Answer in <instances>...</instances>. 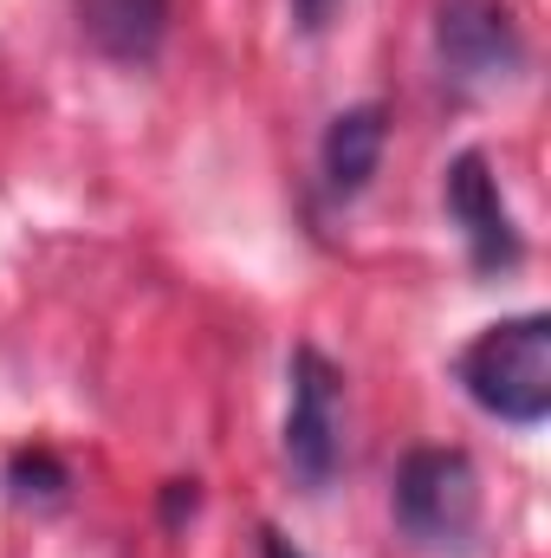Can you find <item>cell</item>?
Instances as JSON below:
<instances>
[{"label": "cell", "mask_w": 551, "mask_h": 558, "mask_svg": "<svg viewBox=\"0 0 551 558\" xmlns=\"http://www.w3.org/2000/svg\"><path fill=\"white\" fill-rule=\"evenodd\" d=\"M461 384L487 416L532 428L551 416V318L546 312H519L487 325L467 351H461Z\"/></svg>", "instance_id": "cell-1"}, {"label": "cell", "mask_w": 551, "mask_h": 558, "mask_svg": "<svg viewBox=\"0 0 551 558\" xmlns=\"http://www.w3.org/2000/svg\"><path fill=\"white\" fill-rule=\"evenodd\" d=\"M396 526L421 553H467L480 533V474L461 448H415L396 474Z\"/></svg>", "instance_id": "cell-2"}, {"label": "cell", "mask_w": 551, "mask_h": 558, "mask_svg": "<svg viewBox=\"0 0 551 558\" xmlns=\"http://www.w3.org/2000/svg\"><path fill=\"white\" fill-rule=\"evenodd\" d=\"M292 403H285V461L305 487H331L344 461V377L325 351H292Z\"/></svg>", "instance_id": "cell-3"}, {"label": "cell", "mask_w": 551, "mask_h": 558, "mask_svg": "<svg viewBox=\"0 0 551 558\" xmlns=\"http://www.w3.org/2000/svg\"><path fill=\"white\" fill-rule=\"evenodd\" d=\"M434 52H441V72L461 92L513 85L519 65H526L519 20L500 0H441V13H434Z\"/></svg>", "instance_id": "cell-4"}, {"label": "cell", "mask_w": 551, "mask_h": 558, "mask_svg": "<svg viewBox=\"0 0 551 558\" xmlns=\"http://www.w3.org/2000/svg\"><path fill=\"white\" fill-rule=\"evenodd\" d=\"M441 195H448V215H454V228H461V241H467V260H474L480 274L519 267L526 247H519L513 208H506V195H500V175H493V162H487L480 149H461V156L448 162Z\"/></svg>", "instance_id": "cell-5"}, {"label": "cell", "mask_w": 551, "mask_h": 558, "mask_svg": "<svg viewBox=\"0 0 551 558\" xmlns=\"http://www.w3.org/2000/svg\"><path fill=\"white\" fill-rule=\"evenodd\" d=\"M383 143H390V111H383V105H351V111H338L331 131H325V143H318L325 189H331L338 202L364 195L370 175H377V162H383Z\"/></svg>", "instance_id": "cell-6"}, {"label": "cell", "mask_w": 551, "mask_h": 558, "mask_svg": "<svg viewBox=\"0 0 551 558\" xmlns=\"http://www.w3.org/2000/svg\"><path fill=\"white\" fill-rule=\"evenodd\" d=\"M78 33L105 59L143 65V59H156V46L169 33V0H78Z\"/></svg>", "instance_id": "cell-7"}, {"label": "cell", "mask_w": 551, "mask_h": 558, "mask_svg": "<svg viewBox=\"0 0 551 558\" xmlns=\"http://www.w3.org/2000/svg\"><path fill=\"white\" fill-rule=\"evenodd\" d=\"M7 481H13V494H59L65 487V468L52 454H13Z\"/></svg>", "instance_id": "cell-8"}, {"label": "cell", "mask_w": 551, "mask_h": 558, "mask_svg": "<svg viewBox=\"0 0 551 558\" xmlns=\"http://www.w3.org/2000/svg\"><path fill=\"white\" fill-rule=\"evenodd\" d=\"M331 13H338V0H292L298 33H325V26H331Z\"/></svg>", "instance_id": "cell-9"}, {"label": "cell", "mask_w": 551, "mask_h": 558, "mask_svg": "<svg viewBox=\"0 0 551 558\" xmlns=\"http://www.w3.org/2000/svg\"><path fill=\"white\" fill-rule=\"evenodd\" d=\"M260 558H305L298 546H285L279 533H260Z\"/></svg>", "instance_id": "cell-10"}]
</instances>
